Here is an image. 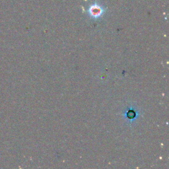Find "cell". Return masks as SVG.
Segmentation results:
<instances>
[{
	"mask_svg": "<svg viewBox=\"0 0 169 169\" xmlns=\"http://www.w3.org/2000/svg\"><path fill=\"white\" fill-rule=\"evenodd\" d=\"M127 116H128V117L130 118H134L135 116V113L134 112L130 111V112H128V114H127Z\"/></svg>",
	"mask_w": 169,
	"mask_h": 169,
	"instance_id": "1",
	"label": "cell"
}]
</instances>
